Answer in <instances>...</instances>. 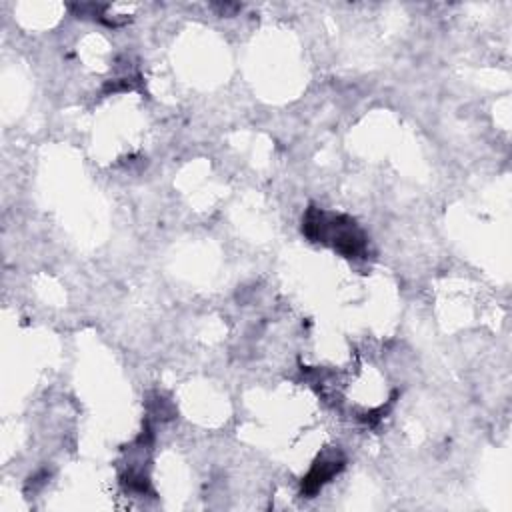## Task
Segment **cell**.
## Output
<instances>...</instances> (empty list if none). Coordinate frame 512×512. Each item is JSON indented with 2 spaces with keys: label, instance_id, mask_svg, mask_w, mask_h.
<instances>
[{
  "label": "cell",
  "instance_id": "obj_1",
  "mask_svg": "<svg viewBox=\"0 0 512 512\" xmlns=\"http://www.w3.org/2000/svg\"><path fill=\"white\" fill-rule=\"evenodd\" d=\"M302 232L312 242L330 244L346 258H362L368 250V238L352 218L344 214H330L316 206L306 210Z\"/></svg>",
  "mask_w": 512,
  "mask_h": 512
},
{
  "label": "cell",
  "instance_id": "obj_2",
  "mask_svg": "<svg viewBox=\"0 0 512 512\" xmlns=\"http://www.w3.org/2000/svg\"><path fill=\"white\" fill-rule=\"evenodd\" d=\"M344 466V460L340 454L332 452V454H326L322 456L312 468L310 472L304 476L302 480V494L306 496H314L330 478H334Z\"/></svg>",
  "mask_w": 512,
  "mask_h": 512
}]
</instances>
